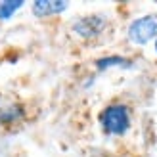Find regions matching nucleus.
<instances>
[{"label": "nucleus", "mask_w": 157, "mask_h": 157, "mask_svg": "<svg viewBox=\"0 0 157 157\" xmlns=\"http://www.w3.org/2000/svg\"><path fill=\"white\" fill-rule=\"evenodd\" d=\"M130 63L123 56H107V58H100L96 61V67L100 71H105L109 67H128Z\"/></svg>", "instance_id": "7"}, {"label": "nucleus", "mask_w": 157, "mask_h": 157, "mask_svg": "<svg viewBox=\"0 0 157 157\" xmlns=\"http://www.w3.org/2000/svg\"><path fill=\"white\" fill-rule=\"evenodd\" d=\"M107 25V19L105 15L101 13H92V15H82V17H78L73 21V31L84 38V40H90V38H96L101 31L105 29Z\"/></svg>", "instance_id": "3"}, {"label": "nucleus", "mask_w": 157, "mask_h": 157, "mask_svg": "<svg viewBox=\"0 0 157 157\" xmlns=\"http://www.w3.org/2000/svg\"><path fill=\"white\" fill-rule=\"evenodd\" d=\"M100 123L105 134L123 136L130 128V111L124 104H111L100 113Z\"/></svg>", "instance_id": "1"}, {"label": "nucleus", "mask_w": 157, "mask_h": 157, "mask_svg": "<svg viewBox=\"0 0 157 157\" xmlns=\"http://www.w3.org/2000/svg\"><path fill=\"white\" fill-rule=\"evenodd\" d=\"M151 38H157V15L155 13L142 15V17L134 19L128 25V40L132 44L144 46Z\"/></svg>", "instance_id": "2"}, {"label": "nucleus", "mask_w": 157, "mask_h": 157, "mask_svg": "<svg viewBox=\"0 0 157 157\" xmlns=\"http://www.w3.org/2000/svg\"><path fill=\"white\" fill-rule=\"evenodd\" d=\"M23 8V0H2L0 2V21L13 17V13Z\"/></svg>", "instance_id": "6"}, {"label": "nucleus", "mask_w": 157, "mask_h": 157, "mask_svg": "<svg viewBox=\"0 0 157 157\" xmlns=\"http://www.w3.org/2000/svg\"><path fill=\"white\" fill-rule=\"evenodd\" d=\"M155 52H157V38H155Z\"/></svg>", "instance_id": "8"}, {"label": "nucleus", "mask_w": 157, "mask_h": 157, "mask_svg": "<svg viewBox=\"0 0 157 157\" xmlns=\"http://www.w3.org/2000/svg\"><path fill=\"white\" fill-rule=\"evenodd\" d=\"M23 119V107L19 104H2L0 105V124H8Z\"/></svg>", "instance_id": "5"}, {"label": "nucleus", "mask_w": 157, "mask_h": 157, "mask_svg": "<svg viewBox=\"0 0 157 157\" xmlns=\"http://www.w3.org/2000/svg\"><path fill=\"white\" fill-rule=\"evenodd\" d=\"M69 8V2L65 0H36L33 2V13L36 17H46V15L61 13Z\"/></svg>", "instance_id": "4"}]
</instances>
